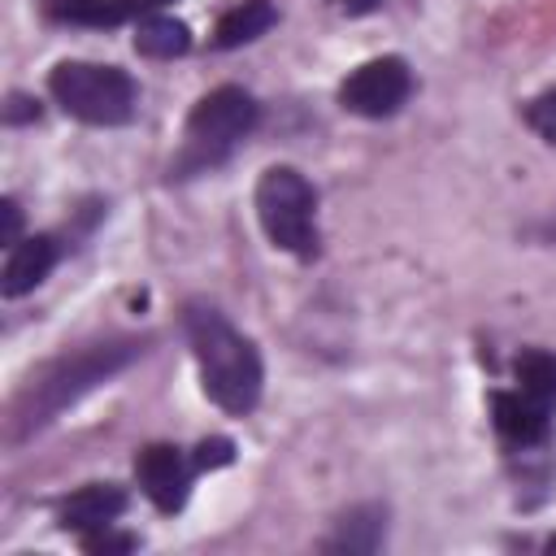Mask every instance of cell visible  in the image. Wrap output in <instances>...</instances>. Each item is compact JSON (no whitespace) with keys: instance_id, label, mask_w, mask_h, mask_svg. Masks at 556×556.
<instances>
[{"instance_id":"obj_21","label":"cell","mask_w":556,"mask_h":556,"mask_svg":"<svg viewBox=\"0 0 556 556\" xmlns=\"http://www.w3.org/2000/svg\"><path fill=\"white\" fill-rule=\"evenodd\" d=\"M339 9H343V13H352V17H361V13L382 9V0H339Z\"/></svg>"},{"instance_id":"obj_4","label":"cell","mask_w":556,"mask_h":556,"mask_svg":"<svg viewBox=\"0 0 556 556\" xmlns=\"http://www.w3.org/2000/svg\"><path fill=\"white\" fill-rule=\"evenodd\" d=\"M48 96L83 126H126L139 113V87L122 65L100 61H56L48 74Z\"/></svg>"},{"instance_id":"obj_3","label":"cell","mask_w":556,"mask_h":556,"mask_svg":"<svg viewBox=\"0 0 556 556\" xmlns=\"http://www.w3.org/2000/svg\"><path fill=\"white\" fill-rule=\"evenodd\" d=\"M261 122V104L252 91L235 87V83H222L213 91H204L191 113H187V148L182 156L174 161V178H191L200 169H213L222 165L239 139H248Z\"/></svg>"},{"instance_id":"obj_14","label":"cell","mask_w":556,"mask_h":556,"mask_svg":"<svg viewBox=\"0 0 556 556\" xmlns=\"http://www.w3.org/2000/svg\"><path fill=\"white\" fill-rule=\"evenodd\" d=\"M135 52L156 56V61L182 56V52H191V26L178 17H165V13H148L135 22Z\"/></svg>"},{"instance_id":"obj_12","label":"cell","mask_w":556,"mask_h":556,"mask_svg":"<svg viewBox=\"0 0 556 556\" xmlns=\"http://www.w3.org/2000/svg\"><path fill=\"white\" fill-rule=\"evenodd\" d=\"M274 22H278V4H274V0H235V4L217 17L208 43H213L217 52H230V48H243V43L261 39Z\"/></svg>"},{"instance_id":"obj_13","label":"cell","mask_w":556,"mask_h":556,"mask_svg":"<svg viewBox=\"0 0 556 556\" xmlns=\"http://www.w3.org/2000/svg\"><path fill=\"white\" fill-rule=\"evenodd\" d=\"M387 539V508L356 504L334 521V534L321 539V552H378Z\"/></svg>"},{"instance_id":"obj_22","label":"cell","mask_w":556,"mask_h":556,"mask_svg":"<svg viewBox=\"0 0 556 556\" xmlns=\"http://www.w3.org/2000/svg\"><path fill=\"white\" fill-rule=\"evenodd\" d=\"M547 547H552V552H556V534H552V543H547Z\"/></svg>"},{"instance_id":"obj_7","label":"cell","mask_w":556,"mask_h":556,"mask_svg":"<svg viewBox=\"0 0 556 556\" xmlns=\"http://www.w3.org/2000/svg\"><path fill=\"white\" fill-rule=\"evenodd\" d=\"M191 473H195V460L174 443H148L135 456V482L161 513H178L187 504Z\"/></svg>"},{"instance_id":"obj_9","label":"cell","mask_w":556,"mask_h":556,"mask_svg":"<svg viewBox=\"0 0 556 556\" xmlns=\"http://www.w3.org/2000/svg\"><path fill=\"white\" fill-rule=\"evenodd\" d=\"M126 491L117 482H91V486H78L74 495H65L56 504V521L61 530H74V534H91V530H104V526H117V517L126 513Z\"/></svg>"},{"instance_id":"obj_5","label":"cell","mask_w":556,"mask_h":556,"mask_svg":"<svg viewBox=\"0 0 556 556\" xmlns=\"http://www.w3.org/2000/svg\"><path fill=\"white\" fill-rule=\"evenodd\" d=\"M256 222L278 252L317 256V191L295 165H269L256 178Z\"/></svg>"},{"instance_id":"obj_2","label":"cell","mask_w":556,"mask_h":556,"mask_svg":"<svg viewBox=\"0 0 556 556\" xmlns=\"http://www.w3.org/2000/svg\"><path fill=\"white\" fill-rule=\"evenodd\" d=\"M182 334L191 343L204 395L222 413L248 417L265 391V365H261L256 343L243 330H235L222 308H213L204 300H191L182 308Z\"/></svg>"},{"instance_id":"obj_17","label":"cell","mask_w":556,"mask_h":556,"mask_svg":"<svg viewBox=\"0 0 556 556\" xmlns=\"http://www.w3.org/2000/svg\"><path fill=\"white\" fill-rule=\"evenodd\" d=\"M191 460H195V469H222V465L235 460V443L222 439V434H213V439H204V443L191 452Z\"/></svg>"},{"instance_id":"obj_10","label":"cell","mask_w":556,"mask_h":556,"mask_svg":"<svg viewBox=\"0 0 556 556\" xmlns=\"http://www.w3.org/2000/svg\"><path fill=\"white\" fill-rule=\"evenodd\" d=\"M56 261H61V243H56V235H26V239H17V243L9 248V256H4V274H0V291H4V300H17V295L35 291V287L56 269Z\"/></svg>"},{"instance_id":"obj_18","label":"cell","mask_w":556,"mask_h":556,"mask_svg":"<svg viewBox=\"0 0 556 556\" xmlns=\"http://www.w3.org/2000/svg\"><path fill=\"white\" fill-rule=\"evenodd\" d=\"M83 547H87V552H135L139 539H135V534H117L113 526H104V530L83 534Z\"/></svg>"},{"instance_id":"obj_11","label":"cell","mask_w":556,"mask_h":556,"mask_svg":"<svg viewBox=\"0 0 556 556\" xmlns=\"http://www.w3.org/2000/svg\"><path fill=\"white\" fill-rule=\"evenodd\" d=\"M491 417H495V430L513 447H539L552 430V404H543L526 391H495L491 395Z\"/></svg>"},{"instance_id":"obj_8","label":"cell","mask_w":556,"mask_h":556,"mask_svg":"<svg viewBox=\"0 0 556 556\" xmlns=\"http://www.w3.org/2000/svg\"><path fill=\"white\" fill-rule=\"evenodd\" d=\"M169 0H39L43 17L56 26H83V30H113L122 22H139L148 13H161Z\"/></svg>"},{"instance_id":"obj_16","label":"cell","mask_w":556,"mask_h":556,"mask_svg":"<svg viewBox=\"0 0 556 556\" xmlns=\"http://www.w3.org/2000/svg\"><path fill=\"white\" fill-rule=\"evenodd\" d=\"M521 117H526V126H530L543 143L556 148V87H543L539 96H530V100L521 104Z\"/></svg>"},{"instance_id":"obj_15","label":"cell","mask_w":556,"mask_h":556,"mask_svg":"<svg viewBox=\"0 0 556 556\" xmlns=\"http://www.w3.org/2000/svg\"><path fill=\"white\" fill-rule=\"evenodd\" d=\"M513 374H517V391H526L543 404H556V352L526 348V352H517Z\"/></svg>"},{"instance_id":"obj_1","label":"cell","mask_w":556,"mask_h":556,"mask_svg":"<svg viewBox=\"0 0 556 556\" xmlns=\"http://www.w3.org/2000/svg\"><path fill=\"white\" fill-rule=\"evenodd\" d=\"M148 343H152L148 334H109V339H91V343L65 348L48 365H39L26 378V387L17 391L13 408H9V421H4L9 426V443H22V439L39 434L70 404H78L87 391H96L100 382H109L122 369H130L148 352Z\"/></svg>"},{"instance_id":"obj_19","label":"cell","mask_w":556,"mask_h":556,"mask_svg":"<svg viewBox=\"0 0 556 556\" xmlns=\"http://www.w3.org/2000/svg\"><path fill=\"white\" fill-rule=\"evenodd\" d=\"M0 213H4V248H13L22 239V208H17L13 195H4L0 200Z\"/></svg>"},{"instance_id":"obj_20","label":"cell","mask_w":556,"mask_h":556,"mask_svg":"<svg viewBox=\"0 0 556 556\" xmlns=\"http://www.w3.org/2000/svg\"><path fill=\"white\" fill-rule=\"evenodd\" d=\"M4 117H9V122H30V117H39V104L26 100V96H13L9 109H4Z\"/></svg>"},{"instance_id":"obj_6","label":"cell","mask_w":556,"mask_h":556,"mask_svg":"<svg viewBox=\"0 0 556 556\" xmlns=\"http://www.w3.org/2000/svg\"><path fill=\"white\" fill-rule=\"evenodd\" d=\"M408 96H413V70L404 56H374L339 83V104L369 122L395 117L408 104Z\"/></svg>"}]
</instances>
